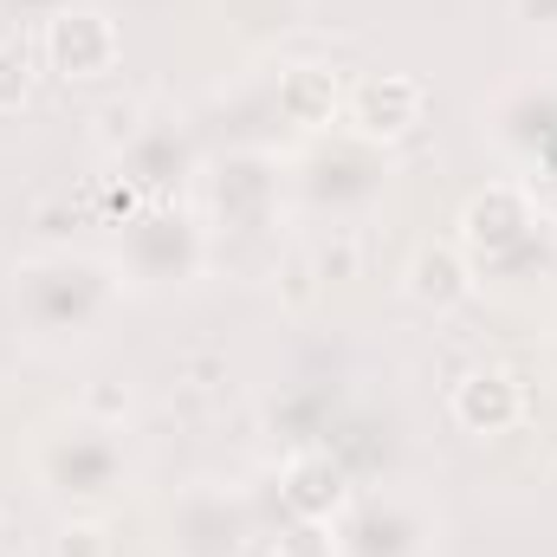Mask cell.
Segmentation results:
<instances>
[{"instance_id":"cell-1","label":"cell","mask_w":557,"mask_h":557,"mask_svg":"<svg viewBox=\"0 0 557 557\" xmlns=\"http://www.w3.org/2000/svg\"><path fill=\"white\" fill-rule=\"evenodd\" d=\"M117 285H124L117 267H104L98 253L46 247L13 267V311L39 344H78L111 318Z\"/></svg>"},{"instance_id":"cell-2","label":"cell","mask_w":557,"mask_h":557,"mask_svg":"<svg viewBox=\"0 0 557 557\" xmlns=\"http://www.w3.org/2000/svg\"><path fill=\"white\" fill-rule=\"evenodd\" d=\"M33 460V480L39 493L65 499V506H104L111 493H124L131 480V447H124V428L111 421H91V416H72V421H46L26 447Z\"/></svg>"},{"instance_id":"cell-3","label":"cell","mask_w":557,"mask_h":557,"mask_svg":"<svg viewBox=\"0 0 557 557\" xmlns=\"http://www.w3.org/2000/svg\"><path fill=\"white\" fill-rule=\"evenodd\" d=\"M208 260V227L188 214V208H143L137 221H124V240H117V273L131 285H188Z\"/></svg>"},{"instance_id":"cell-4","label":"cell","mask_w":557,"mask_h":557,"mask_svg":"<svg viewBox=\"0 0 557 557\" xmlns=\"http://www.w3.org/2000/svg\"><path fill=\"white\" fill-rule=\"evenodd\" d=\"M253 545V506L247 493L201 480L169 506V557H240Z\"/></svg>"},{"instance_id":"cell-5","label":"cell","mask_w":557,"mask_h":557,"mask_svg":"<svg viewBox=\"0 0 557 557\" xmlns=\"http://www.w3.org/2000/svg\"><path fill=\"white\" fill-rule=\"evenodd\" d=\"M428 539H434L428 512L403 493H370L331 525L337 557H428Z\"/></svg>"},{"instance_id":"cell-6","label":"cell","mask_w":557,"mask_h":557,"mask_svg":"<svg viewBox=\"0 0 557 557\" xmlns=\"http://www.w3.org/2000/svg\"><path fill=\"white\" fill-rule=\"evenodd\" d=\"M298 188L318 201V208H370L383 188H389V162L370 149V143H324L305 156L298 169Z\"/></svg>"},{"instance_id":"cell-7","label":"cell","mask_w":557,"mask_h":557,"mask_svg":"<svg viewBox=\"0 0 557 557\" xmlns=\"http://www.w3.org/2000/svg\"><path fill=\"white\" fill-rule=\"evenodd\" d=\"M39 52L59 78H104L117 65V26L111 13L98 7H52L46 13V33H39Z\"/></svg>"},{"instance_id":"cell-8","label":"cell","mask_w":557,"mask_h":557,"mask_svg":"<svg viewBox=\"0 0 557 557\" xmlns=\"http://www.w3.org/2000/svg\"><path fill=\"white\" fill-rule=\"evenodd\" d=\"M460 240H467L486 267L519 260V253L539 240V208H532V195H525V188H512V182H499V188L473 195V201H467V214H460Z\"/></svg>"},{"instance_id":"cell-9","label":"cell","mask_w":557,"mask_h":557,"mask_svg":"<svg viewBox=\"0 0 557 557\" xmlns=\"http://www.w3.org/2000/svg\"><path fill=\"white\" fill-rule=\"evenodd\" d=\"M350 124L363 131V137H403V131H416L421 124V85L416 78H363L357 91H350Z\"/></svg>"},{"instance_id":"cell-10","label":"cell","mask_w":557,"mask_h":557,"mask_svg":"<svg viewBox=\"0 0 557 557\" xmlns=\"http://www.w3.org/2000/svg\"><path fill=\"white\" fill-rule=\"evenodd\" d=\"M454 416L467 421L473 434H506L512 421L525 416V389H519V376H506V370H473V376L454 389Z\"/></svg>"},{"instance_id":"cell-11","label":"cell","mask_w":557,"mask_h":557,"mask_svg":"<svg viewBox=\"0 0 557 557\" xmlns=\"http://www.w3.org/2000/svg\"><path fill=\"white\" fill-rule=\"evenodd\" d=\"M124 162H131V175L137 182H169L175 169H188V143H182V131L169 124V117H149V124H131L124 131Z\"/></svg>"},{"instance_id":"cell-12","label":"cell","mask_w":557,"mask_h":557,"mask_svg":"<svg viewBox=\"0 0 557 557\" xmlns=\"http://www.w3.org/2000/svg\"><path fill=\"white\" fill-rule=\"evenodd\" d=\"M409 292H416L421 305H460L467 292H473V267L454 253V247H421L416 260H409Z\"/></svg>"},{"instance_id":"cell-13","label":"cell","mask_w":557,"mask_h":557,"mask_svg":"<svg viewBox=\"0 0 557 557\" xmlns=\"http://www.w3.org/2000/svg\"><path fill=\"white\" fill-rule=\"evenodd\" d=\"M324 480H344V473H337V467H331V460H318V454H311V460H298V467H292V506H298V512H305V519H324V512H331V506H337V499H331V493H318V486H324Z\"/></svg>"},{"instance_id":"cell-14","label":"cell","mask_w":557,"mask_h":557,"mask_svg":"<svg viewBox=\"0 0 557 557\" xmlns=\"http://www.w3.org/2000/svg\"><path fill=\"white\" fill-rule=\"evenodd\" d=\"M26 91H33V52L20 39H7L0 46V111H20Z\"/></svg>"},{"instance_id":"cell-15","label":"cell","mask_w":557,"mask_h":557,"mask_svg":"<svg viewBox=\"0 0 557 557\" xmlns=\"http://www.w3.org/2000/svg\"><path fill=\"white\" fill-rule=\"evenodd\" d=\"M59 557H104V532L98 525H65L59 532Z\"/></svg>"},{"instance_id":"cell-16","label":"cell","mask_w":557,"mask_h":557,"mask_svg":"<svg viewBox=\"0 0 557 557\" xmlns=\"http://www.w3.org/2000/svg\"><path fill=\"white\" fill-rule=\"evenodd\" d=\"M519 20H525L532 33L557 39V0H519Z\"/></svg>"},{"instance_id":"cell-17","label":"cell","mask_w":557,"mask_h":557,"mask_svg":"<svg viewBox=\"0 0 557 557\" xmlns=\"http://www.w3.org/2000/svg\"><path fill=\"white\" fill-rule=\"evenodd\" d=\"M0 557H13V552H7V532H0Z\"/></svg>"},{"instance_id":"cell-18","label":"cell","mask_w":557,"mask_h":557,"mask_svg":"<svg viewBox=\"0 0 557 557\" xmlns=\"http://www.w3.org/2000/svg\"><path fill=\"white\" fill-rule=\"evenodd\" d=\"M552 363H557V337H552Z\"/></svg>"}]
</instances>
